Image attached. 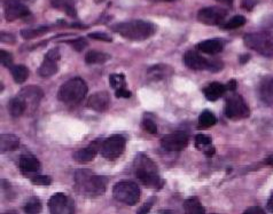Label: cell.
I'll use <instances>...</instances> for the list:
<instances>
[{
  "label": "cell",
  "mask_w": 273,
  "mask_h": 214,
  "mask_svg": "<svg viewBox=\"0 0 273 214\" xmlns=\"http://www.w3.org/2000/svg\"><path fill=\"white\" fill-rule=\"evenodd\" d=\"M266 207H267V210H269L271 213H273V193L271 194L269 201H267Z\"/></svg>",
  "instance_id": "obj_45"
},
{
  "label": "cell",
  "mask_w": 273,
  "mask_h": 214,
  "mask_svg": "<svg viewBox=\"0 0 273 214\" xmlns=\"http://www.w3.org/2000/svg\"><path fill=\"white\" fill-rule=\"evenodd\" d=\"M51 214H75V204L70 197L62 193L54 194L49 201Z\"/></svg>",
  "instance_id": "obj_10"
},
{
  "label": "cell",
  "mask_w": 273,
  "mask_h": 214,
  "mask_svg": "<svg viewBox=\"0 0 273 214\" xmlns=\"http://www.w3.org/2000/svg\"><path fill=\"white\" fill-rule=\"evenodd\" d=\"M26 2H29V3H32V2H35V0H26Z\"/></svg>",
  "instance_id": "obj_52"
},
{
  "label": "cell",
  "mask_w": 273,
  "mask_h": 214,
  "mask_svg": "<svg viewBox=\"0 0 273 214\" xmlns=\"http://www.w3.org/2000/svg\"><path fill=\"white\" fill-rule=\"evenodd\" d=\"M184 208H185V214H206L203 205L196 197L187 198L184 203Z\"/></svg>",
  "instance_id": "obj_27"
},
{
  "label": "cell",
  "mask_w": 273,
  "mask_h": 214,
  "mask_svg": "<svg viewBox=\"0 0 273 214\" xmlns=\"http://www.w3.org/2000/svg\"><path fill=\"white\" fill-rule=\"evenodd\" d=\"M249 58H251V56H249V55H244V56H242V58H241V63H246L247 60H249Z\"/></svg>",
  "instance_id": "obj_49"
},
{
  "label": "cell",
  "mask_w": 273,
  "mask_h": 214,
  "mask_svg": "<svg viewBox=\"0 0 273 214\" xmlns=\"http://www.w3.org/2000/svg\"><path fill=\"white\" fill-rule=\"evenodd\" d=\"M12 71V76L15 83L17 84H22L25 83L26 80L29 77V69L27 68L26 65L18 64V65H14L11 69Z\"/></svg>",
  "instance_id": "obj_29"
},
{
  "label": "cell",
  "mask_w": 273,
  "mask_h": 214,
  "mask_svg": "<svg viewBox=\"0 0 273 214\" xmlns=\"http://www.w3.org/2000/svg\"><path fill=\"white\" fill-rule=\"evenodd\" d=\"M164 2H175V0H164Z\"/></svg>",
  "instance_id": "obj_53"
},
{
  "label": "cell",
  "mask_w": 273,
  "mask_h": 214,
  "mask_svg": "<svg viewBox=\"0 0 273 214\" xmlns=\"http://www.w3.org/2000/svg\"><path fill=\"white\" fill-rule=\"evenodd\" d=\"M60 60V51L58 47L49 51L45 55L43 63L38 68V75L43 78H49L58 73V62Z\"/></svg>",
  "instance_id": "obj_12"
},
{
  "label": "cell",
  "mask_w": 273,
  "mask_h": 214,
  "mask_svg": "<svg viewBox=\"0 0 273 214\" xmlns=\"http://www.w3.org/2000/svg\"><path fill=\"white\" fill-rule=\"evenodd\" d=\"M109 83L110 86L115 89H120V88H125V77L124 75H119V74H114L110 75L109 77Z\"/></svg>",
  "instance_id": "obj_34"
},
{
  "label": "cell",
  "mask_w": 273,
  "mask_h": 214,
  "mask_svg": "<svg viewBox=\"0 0 273 214\" xmlns=\"http://www.w3.org/2000/svg\"><path fill=\"white\" fill-rule=\"evenodd\" d=\"M94 2H96V3H101L102 0H94Z\"/></svg>",
  "instance_id": "obj_51"
},
{
  "label": "cell",
  "mask_w": 273,
  "mask_h": 214,
  "mask_svg": "<svg viewBox=\"0 0 273 214\" xmlns=\"http://www.w3.org/2000/svg\"><path fill=\"white\" fill-rule=\"evenodd\" d=\"M18 95L25 100L27 107L32 109L38 107L40 100L43 98V91L37 86H28L23 88Z\"/></svg>",
  "instance_id": "obj_18"
},
{
  "label": "cell",
  "mask_w": 273,
  "mask_h": 214,
  "mask_svg": "<svg viewBox=\"0 0 273 214\" xmlns=\"http://www.w3.org/2000/svg\"><path fill=\"white\" fill-rule=\"evenodd\" d=\"M135 175L140 180V182L146 187L153 189H161L163 182L157 173V168L152 159L147 156L140 154L134 161Z\"/></svg>",
  "instance_id": "obj_3"
},
{
  "label": "cell",
  "mask_w": 273,
  "mask_h": 214,
  "mask_svg": "<svg viewBox=\"0 0 273 214\" xmlns=\"http://www.w3.org/2000/svg\"><path fill=\"white\" fill-rule=\"evenodd\" d=\"M243 214H265V212L263 211L261 207H258V206H253V207L247 208V210L243 212Z\"/></svg>",
  "instance_id": "obj_44"
},
{
  "label": "cell",
  "mask_w": 273,
  "mask_h": 214,
  "mask_svg": "<svg viewBox=\"0 0 273 214\" xmlns=\"http://www.w3.org/2000/svg\"><path fill=\"white\" fill-rule=\"evenodd\" d=\"M68 44L72 45L74 47L75 51L82 52L87 46V41L84 39V38H76V39L69 40Z\"/></svg>",
  "instance_id": "obj_37"
},
{
  "label": "cell",
  "mask_w": 273,
  "mask_h": 214,
  "mask_svg": "<svg viewBox=\"0 0 273 214\" xmlns=\"http://www.w3.org/2000/svg\"><path fill=\"white\" fill-rule=\"evenodd\" d=\"M110 97L108 92H97L92 94L87 100V107L94 111L103 112L109 108Z\"/></svg>",
  "instance_id": "obj_15"
},
{
  "label": "cell",
  "mask_w": 273,
  "mask_h": 214,
  "mask_svg": "<svg viewBox=\"0 0 273 214\" xmlns=\"http://www.w3.org/2000/svg\"><path fill=\"white\" fill-rule=\"evenodd\" d=\"M20 147V139L13 134H3L0 136V150L2 153L14 151Z\"/></svg>",
  "instance_id": "obj_23"
},
{
  "label": "cell",
  "mask_w": 273,
  "mask_h": 214,
  "mask_svg": "<svg viewBox=\"0 0 273 214\" xmlns=\"http://www.w3.org/2000/svg\"><path fill=\"white\" fill-rule=\"evenodd\" d=\"M223 47H224V44H223L222 40L209 39V40H204V41L199 42V44H197V46H196V49L199 50L200 52H202V53L214 55V54L220 53V52L223 51Z\"/></svg>",
  "instance_id": "obj_21"
},
{
  "label": "cell",
  "mask_w": 273,
  "mask_h": 214,
  "mask_svg": "<svg viewBox=\"0 0 273 214\" xmlns=\"http://www.w3.org/2000/svg\"><path fill=\"white\" fill-rule=\"evenodd\" d=\"M249 113H251V111H249L247 103L244 102L242 97L235 94L228 99L226 106H225V115L230 120H243V118L249 117Z\"/></svg>",
  "instance_id": "obj_9"
},
{
  "label": "cell",
  "mask_w": 273,
  "mask_h": 214,
  "mask_svg": "<svg viewBox=\"0 0 273 214\" xmlns=\"http://www.w3.org/2000/svg\"><path fill=\"white\" fill-rule=\"evenodd\" d=\"M188 135L185 132H176L162 137L161 145L167 151H180L188 145Z\"/></svg>",
  "instance_id": "obj_13"
},
{
  "label": "cell",
  "mask_w": 273,
  "mask_h": 214,
  "mask_svg": "<svg viewBox=\"0 0 273 214\" xmlns=\"http://www.w3.org/2000/svg\"><path fill=\"white\" fill-rule=\"evenodd\" d=\"M4 214H17L15 211H11V212H6V213H4Z\"/></svg>",
  "instance_id": "obj_50"
},
{
  "label": "cell",
  "mask_w": 273,
  "mask_h": 214,
  "mask_svg": "<svg viewBox=\"0 0 273 214\" xmlns=\"http://www.w3.org/2000/svg\"><path fill=\"white\" fill-rule=\"evenodd\" d=\"M110 59V56L98 51H90L85 55V61L87 64H102Z\"/></svg>",
  "instance_id": "obj_28"
},
{
  "label": "cell",
  "mask_w": 273,
  "mask_h": 214,
  "mask_svg": "<svg viewBox=\"0 0 273 214\" xmlns=\"http://www.w3.org/2000/svg\"><path fill=\"white\" fill-rule=\"evenodd\" d=\"M226 89H228L226 86L223 84L211 83L203 89V93L209 101H216V100H218L219 98L223 97L224 93L226 92Z\"/></svg>",
  "instance_id": "obj_22"
},
{
  "label": "cell",
  "mask_w": 273,
  "mask_h": 214,
  "mask_svg": "<svg viewBox=\"0 0 273 214\" xmlns=\"http://www.w3.org/2000/svg\"><path fill=\"white\" fill-rule=\"evenodd\" d=\"M52 6L59 11H62L70 17H76V8H75V0H51Z\"/></svg>",
  "instance_id": "obj_25"
},
{
  "label": "cell",
  "mask_w": 273,
  "mask_h": 214,
  "mask_svg": "<svg viewBox=\"0 0 273 214\" xmlns=\"http://www.w3.org/2000/svg\"><path fill=\"white\" fill-rule=\"evenodd\" d=\"M102 144V140H97L92 142V144L87 147V148H83L77 150L74 153L73 157L77 163H88V161L93 160L96 158L98 150H100V147Z\"/></svg>",
  "instance_id": "obj_17"
},
{
  "label": "cell",
  "mask_w": 273,
  "mask_h": 214,
  "mask_svg": "<svg viewBox=\"0 0 273 214\" xmlns=\"http://www.w3.org/2000/svg\"><path fill=\"white\" fill-rule=\"evenodd\" d=\"M243 41L248 49L256 51L264 56H273V32L262 31L248 33L244 36Z\"/></svg>",
  "instance_id": "obj_5"
},
{
  "label": "cell",
  "mask_w": 273,
  "mask_h": 214,
  "mask_svg": "<svg viewBox=\"0 0 273 214\" xmlns=\"http://www.w3.org/2000/svg\"><path fill=\"white\" fill-rule=\"evenodd\" d=\"M88 37L92 38V39L97 40H102V41H111V37L109 35H107L105 32H92L88 35Z\"/></svg>",
  "instance_id": "obj_39"
},
{
  "label": "cell",
  "mask_w": 273,
  "mask_h": 214,
  "mask_svg": "<svg viewBox=\"0 0 273 214\" xmlns=\"http://www.w3.org/2000/svg\"><path fill=\"white\" fill-rule=\"evenodd\" d=\"M143 126L146 131L150 133V134H156L157 133L156 124H155L152 120H149V118H145L143 122Z\"/></svg>",
  "instance_id": "obj_38"
},
{
  "label": "cell",
  "mask_w": 273,
  "mask_h": 214,
  "mask_svg": "<svg viewBox=\"0 0 273 214\" xmlns=\"http://www.w3.org/2000/svg\"><path fill=\"white\" fill-rule=\"evenodd\" d=\"M31 183L36 185H50L52 183V178L49 177V175L37 174L31 178Z\"/></svg>",
  "instance_id": "obj_36"
},
{
  "label": "cell",
  "mask_w": 273,
  "mask_h": 214,
  "mask_svg": "<svg viewBox=\"0 0 273 214\" xmlns=\"http://www.w3.org/2000/svg\"><path fill=\"white\" fill-rule=\"evenodd\" d=\"M27 109H28L27 103H26L25 100L20 97V95H18V97H16V98H13L11 101H9L8 110H9V113H11V116H13V117L22 116L23 113L26 112Z\"/></svg>",
  "instance_id": "obj_26"
},
{
  "label": "cell",
  "mask_w": 273,
  "mask_h": 214,
  "mask_svg": "<svg viewBox=\"0 0 273 214\" xmlns=\"http://www.w3.org/2000/svg\"><path fill=\"white\" fill-rule=\"evenodd\" d=\"M108 178L96 175L90 170H78L75 174L76 192L87 196H98L106 192Z\"/></svg>",
  "instance_id": "obj_1"
},
{
  "label": "cell",
  "mask_w": 273,
  "mask_h": 214,
  "mask_svg": "<svg viewBox=\"0 0 273 214\" xmlns=\"http://www.w3.org/2000/svg\"><path fill=\"white\" fill-rule=\"evenodd\" d=\"M257 3H258V0H243L242 8L247 9V11H252Z\"/></svg>",
  "instance_id": "obj_43"
},
{
  "label": "cell",
  "mask_w": 273,
  "mask_h": 214,
  "mask_svg": "<svg viewBox=\"0 0 273 214\" xmlns=\"http://www.w3.org/2000/svg\"><path fill=\"white\" fill-rule=\"evenodd\" d=\"M228 15L222 7H206L197 13V20L207 26H218Z\"/></svg>",
  "instance_id": "obj_11"
},
{
  "label": "cell",
  "mask_w": 273,
  "mask_h": 214,
  "mask_svg": "<svg viewBox=\"0 0 273 214\" xmlns=\"http://www.w3.org/2000/svg\"><path fill=\"white\" fill-rule=\"evenodd\" d=\"M112 195L120 203L133 206L140 199V189L138 184L132 181H121L114 185Z\"/></svg>",
  "instance_id": "obj_6"
},
{
  "label": "cell",
  "mask_w": 273,
  "mask_h": 214,
  "mask_svg": "<svg viewBox=\"0 0 273 214\" xmlns=\"http://www.w3.org/2000/svg\"><path fill=\"white\" fill-rule=\"evenodd\" d=\"M87 93V85L82 78L76 77L65 82L60 87L58 98L60 101L67 104H76L85 98Z\"/></svg>",
  "instance_id": "obj_4"
},
{
  "label": "cell",
  "mask_w": 273,
  "mask_h": 214,
  "mask_svg": "<svg viewBox=\"0 0 273 214\" xmlns=\"http://www.w3.org/2000/svg\"><path fill=\"white\" fill-rule=\"evenodd\" d=\"M173 74V68L168 64L160 63L156 65H153L152 68H149L147 71V76L149 79L158 82V80H164L171 77Z\"/></svg>",
  "instance_id": "obj_19"
},
{
  "label": "cell",
  "mask_w": 273,
  "mask_h": 214,
  "mask_svg": "<svg viewBox=\"0 0 273 214\" xmlns=\"http://www.w3.org/2000/svg\"><path fill=\"white\" fill-rule=\"evenodd\" d=\"M154 203H155V197L149 198V201L147 203H145L144 205L139 208L138 212H136V214H148Z\"/></svg>",
  "instance_id": "obj_40"
},
{
  "label": "cell",
  "mask_w": 273,
  "mask_h": 214,
  "mask_svg": "<svg viewBox=\"0 0 273 214\" xmlns=\"http://www.w3.org/2000/svg\"><path fill=\"white\" fill-rule=\"evenodd\" d=\"M112 30L120 33L122 37L126 38V39L140 41L147 39V38L154 35L155 26L147 21L133 20L119 23V25L112 27Z\"/></svg>",
  "instance_id": "obj_2"
},
{
  "label": "cell",
  "mask_w": 273,
  "mask_h": 214,
  "mask_svg": "<svg viewBox=\"0 0 273 214\" xmlns=\"http://www.w3.org/2000/svg\"><path fill=\"white\" fill-rule=\"evenodd\" d=\"M217 2L222 3V4H225V5H232L233 0H217Z\"/></svg>",
  "instance_id": "obj_48"
},
{
  "label": "cell",
  "mask_w": 273,
  "mask_h": 214,
  "mask_svg": "<svg viewBox=\"0 0 273 214\" xmlns=\"http://www.w3.org/2000/svg\"><path fill=\"white\" fill-rule=\"evenodd\" d=\"M246 23V18L242 15H235L234 17L231 18V20L225 23V25L222 27L225 30H232V29H238V28L244 26Z\"/></svg>",
  "instance_id": "obj_33"
},
{
  "label": "cell",
  "mask_w": 273,
  "mask_h": 214,
  "mask_svg": "<svg viewBox=\"0 0 273 214\" xmlns=\"http://www.w3.org/2000/svg\"><path fill=\"white\" fill-rule=\"evenodd\" d=\"M50 31V28L49 27H39V28H35V29H23L21 30V36L22 38H25V39H32V38H36L40 35H43V33Z\"/></svg>",
  "instance_id": "obj_32"
},
{
  "label": "cell",
  "mask_w": 273,
  "mask_h": 214,
  "mask_svg": "<svg viewBox=\"0 0 273 214\" xmlns=\"http://www.w3.org/2000/svg\"><path fill=\"white\" fill-rule=\"evenodd\" d=\"M0 61H2V64L4 66H6V68L8 69H12L14 66L13 55L7 51H4V50L0 51Z\"/></svg>",
  "instance_id": "obj_35"
},
{
  "label": "cell",
  "mask_w": 273,
  "mask_h": 214,
  "mask_svg": "<svg viewBox=\"0 0 273 214\" xmlns=\"http://www.w3.org/2000/svg\"><path fill=\"white\" fill-rule=\"evenodd\" d=\"M116 97L117 98H124V99H128V98H131V92L129 91V89L125 88H120V89H116Z\"/></svg>",
  "instance_id": "obj_41"
},
{
  "label": "cell",
  "mask_w": 273,
  "mask_h": 214,
  "mask_svg": "<svg viewBox=\"0 0 273 214\" xmlns=\"http://www.w3.org/2000/svg\"><path fill=\"white\" fill-rule=\"evenodd\" d=\"M126 140L122 135H111L108 139L103 140L100 147V154L107 159L114 160L123 154L125 150Z\"/></svg>",
  "instance_id": "obj_8"
},
{
  "label": "cell",
  "mask_w": 273,
  "mask_h": 214,
  "mask_svg": "<svg viewBox=\"0 0 273 214\" xmlns=\"http://www.w3.org/2000/svg\"><path fill=\"white\" fill-rule=\"evenodd\" d=\"M265 164L266 165H270V166H273V155L267 157V158L265 159Z\"/></svg>",
  "instance_id": "obj_47"
},
{
  "label": "cell",
  "mask_w": 273,
  "mask_h": 214,
  "mask_svg": "<svg viewBox=\"0 0 273 214\" xmlns=\"http://www.w3.org/2000/svg\"><path fill=\"white\" fill-rule=\"evenodd\" d=\"M260 98L263 103L266 106H272L273 104V77H266L262 79L258 88Z\"/></svg>",
  "instance_id": "obj_20"
},
{
  "label": "cell",
  "mask_w": 273,
  "mask_h": 214,
  "mask_svg": "<svg viewBox=\"0 0 273 214\" xmlns=\"http://www.w3.org/2000/svg\"><path fill=\"white\" fill-rule=\"evenodd\" d=\"M26 214H39L41 212V202L38 197H31L25 205Z\"/></svg>",
  "instance_id": "obj_31"
},
{
  "label": "cell",
  "mask_w": 273,
  "mask_h": 214,
  "mask_svg": "<svg viewBox=\"0 0 273 214\" xmlns=\"http://www.w3.org/2000/svg\"><path fill=\"white\" fill-rule=\"evenodd\" d=\"M28 15H30L29 8L20 0H6L5 2V17L7 21L12 22Z\"/></svg>",
  "instance_id": "obj_14"
},
{
  "label": "cell",
  "mask_w": 273,
  "mask_h": 214,
  "mask_svg": "<svg viewBox=\"0 0 273 214\" xmlns=\"http://www.w3.org/2000/svg\"><path fill=\"white\" fill-rule=\"evenodd\" d=\"M0 39H2V41L4 42H8V44H12V42L15 41V37H14L13 35H11V33H6V32H2V36H0Z\"/></svg>",
  "instance_id": "obj_42"
},
{
  "label": "cell",
  "mask_w": 273,
  "mask_h": 214,
  "mask_svg": "<svg viewBox=\"0 0 273 214\" xmlns=\"http://www.w3.org/2000/svg\"><path fill=\"white\" fill-rule=\"evenodd\" d=\"M235 86H237V83H235V80H231V82L228 84L226 88L230 89V91H234Z\"/></svg>",
  "instance_id": "obj_46"
},
{
  "label": "cell",
  "mask_w": 273,
  "mask_h": 214,
  "mask_svg": "<svg viewBox=\"0 0 273 214\" xmlns=\"http://www.w3.org/2000/svg\"><path fill=\"white\" fill-rule=\"evenodd\" d=\"M18 166H20L21 173L26 175V177H29V175L35 177L40 171L39 160L32 155L21 156L20 161H18Z\"/></svg>",
  "instance_id": "obj_16"
},
{
  "label": "cell",
  "mask_w": 273,
  "mask_h": 214,
  "mask_svg": "<svg viewBox=\"0 0 273 214\" xmlns=\"http://www.w3.org/2000/svg\"><path fill=\"white\" fill-rule=\"evenodd\" d=\"M216 123H217V118L209 110H204L199 117V128H201V130H206V128L214 126Z\"/></svg>",
  "instance_id": "obj_30"
},
{
  "label": "cell",
  "mask_w": 273,
  "mask_h": 214,
  "mask_svg": "<svg viewBox=\"0 0 273 214\" xmlns=\"http://www.w3.org/2000/svg\"><path fill=\"white\" fill-rule=\"evenodd\" d=\"M195 147L199 150L203 151V153L207 156H213L216 150L213 147V141H211V137L208 135H203V134H199L195 137Z\"/></svg>",
  "instance_id": "obj_24"
},
{
  "label": "cell",
  "mask_w": 273,
  "mask_h": 214,
  "mask_svg": "<svg viewBox=\"0 0 273 214\" xmlns=\"http://www.w3.org/2000/svg\"><path fill=\"white\" fill-rule=\"evenodd\" d=\"M184 62L187 68L192 70H210L213 73H218L223 68V63L220 61H210L200 55L197 52L188 51L184 56Z\"/></svg>",
  "instance_id": "obj_7"
}]
</instances>
